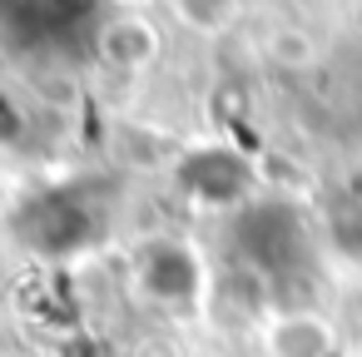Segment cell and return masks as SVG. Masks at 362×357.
I'll use <instances>...</instances> for the list:
<instances>
[{"mask_svg":"<svg viewBox=\"0 0 362 357\" xmlns=\"http://www.w3.org/2000/svg\"><path fill=\"white\" fill-rule=\"evenodd\" d=\"M95 45H100V60L110 70H124V75H139L159 60V30L149 21V11H115L100 25Z\"/></svg>","mask_w":362,"mask_h":357,"instance_id":"1","label":"cell"},{"mask_svg":"<svg viewBox=\"0 0 362 357\" xmlns=\"http://www.w3.org/2000/svg\"><path fill=\"white\" fill-rule=\"evenodd\" d=\"M268 357H332V327L317 312H283L263 327Z\"/></svg>","mask_w":362,"mask_h":357,"instance_id":"2","label":"cell"},{"mask_svg":"<svg viewBox=\"0 0 362 357\" xmlns=\"http://www.w3.org/2000/svg\"><path fill=\"white\" fill-rule=\"evenodd\" d=\"M164 6L189 35H204V40L228 35L238 21V0H164Z\"/></svg>","mask_w":362,"mask_h":357,"instance_id":"3","label":"cell"},{"mask_svg":"<svg viewBox=\"0 0 362 357\" xmlns=\"http://www.w3.org/2000/svg\"><path fill=\"white\" fill-rule=\"evenodd\" d=\"M268 60L278 65V70H313L317 65V45H313V35L308 30H298V25H278L273 35H268Z\"/></svg>","mask_w":362,"mask_h":357,"instance_id":"4","label":"cell"},{"mask_svg":"<svg viewBox=\"0 0 362 357\" xmlns=\"http://www.w3.org/2000/svg\"><path fill=\"white\" fill-rule=\"evenodd\" d=\"M110 6H115V11H149L154 0H110Z\"/></svg>","mask_w":362,"mask_h":357,"instance_id":"5","label":"cell"}]
</instances>
